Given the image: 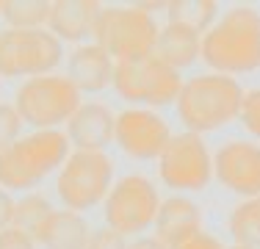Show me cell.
<instances>
[{
    "instance_id": "2e32d148",
    "label": "cell",
    "mask_w": 260,
    "mask_h": 249,
    "mask_svg": "<svg viewBox=\"0 0 260 249\" xmlns=\"http://www.w3.org/2000/svg\"><path fill=\"white\" fill-rule=\"evenodd\" d=\"M202 230V208L191 197L175 194L169 199H160V208L152 224V235L166 246L180 244L183 238Z\"/></svg>"
},
{
    "instance_id": "5bb4252c",
    "label": "cell",
    "mask_w": 260,
    "mask_h": 249,
    "mask_svg": "<svg viewBox=\"0 0 260 249\" xmlns=\"http://www.w3.org/2000/svg\"><path fill=\"white\" fill-rule=\"evenodd\" d=\"M114 70H116V61L100 45L86 42V45H78L67 55L64 75L75 83L80 95H100L108 86H114Z\"/></svg>"
},
{
    "instance_id": "30bf717a",
    "label": "cell",
    "mask_w": 260,
    "mask_h": 249,
    "mask_svg": "<svg viewBox=\"0 0 260 249\" xmlns=\"http://www.w3.org/2000/svg\"><path fill=\"white\" fill-rule=\"evenodd\" d=\"M158 174L164 185L175 191H202L213 180V155L202 136L175 133L158 158Z\"/></svg>"
},
{
    "instance_id": "f1b7e54d",
    "label": "cell",
    "mask_w": 260,
    "mask_h": 249,
    "mask_svg": "<svg viewBox=\"0 0 260 249\" xmlns=\"http://www.w3.org/2000/svg\"><path fill=\"white\" fill-rule=\"evenodd\" d=\"M127 249H169V246L160 244L155 235H136L133 241H127Z\"/></svg>"
},
{
    "instance_id": "44dd1931",
    "label": "cell",
    "mask_w": 260,
    "mask_h": 249,
    "mask_svg": "<svg viewBox=\"0 0 260 249\" xmlns=\"http://www.w3.org/2000/svg\"><path fill=\"white\" fill-rule=\"evenodd\" d=\"M6 28H20V30H36L47 28L50 17V0H6L0 6Z\"/></svg>"
},
{
    "instance_id": "ba28073f",
    "label": "cell",
    "mask_w": 260,
    "mask_h": 249,
    "mask_svg": "<svg viewBox=\"0 0 260 249\" xmlns=\"http://www.w3.org/2000/svg\"><path fill=\"white\" fill-rule=\"evenodd\" d=\"M64 61V45L47 28H0V78H39Z\"/></svg>"
},
{
    "instance_id": "83f0119b",
    "label": "cell",
    "mask_w": 260,
    "mask_h": 249,
    "mask_svg": "<svg viewBox=\"0 0 260 249\" xmlns=\"http://www.w3.org/2000/svg\"><path fill=\"white\" fill-rule=\"evenodd\" d=\"M11 219H14V197L11 191L0 189V230L11 227Z\"/></svg>"
},
{
    "instance_id": "8fae6325",
    "label": "cell",
    "mask_w": 260,
    "mask_h": 249,
    "mask_svg": "<svg viewBox=\"0 0 260 249\" xmlns=\"http://www.w3.org/2000/svg\"><path fill=\"white\" fill-rule=\"evenodd\" d=\"M172 136L169 122L152 108H125L116 114L114 141L133 161H158Z\"/></svg>"
},
{
    "instance_id": "484cf974",
    "label": "cell",
    "mask_w": 260,
    "mask_h": 249,
    "mask_svg": "<svg viewBox=\"0 0 260 249\" xmlns=\"http://www.w3.org/2000/svg\"><path fill=\"white\" fill-rule=\"evenodd\" d=\"M0 249H36V238L17 227L0 230Z\"/></svg>"
},
{
    "instance_id": "f546056e",
    "label": "cell",
    "mask_w": 260,
    "mask_h": 249,
    "mask_svg": "<svg viewBox=\"0 0 260 249\" xmlns=\"http://www.w3.org/2000/svg\"><path fill=\"white\" fill-rule=\"evenodd\" d=\"M224 249H246V246H235V244H233V246H224Z\"/></svg>"
},
{
    "instance_id": "7a4b0ae2",
    "label": "cell",
    "mask_w": 260,
    "mask_h": 249,
    "mask_svg": "<svg viewBox=\"0 0 260 249\" xmlns=\"http://www.w3.org/2000/svg\"><path fill=\"white\" fill-rule=\"evenodd\" d=\"M72 144L64 130H30L14 144L0 149V189L34 191L45 177L58 172L70 158Z\"/></svg>"
},
{
    "instance_id": "4dcf8cb0",
    "label": "cell",
    "mask_w": 260,
    "mask_h": 249,
    "mask_svg": "<svg viewBox=\"0 0 260 249\" xmlns=\"http://www.w3.org/2000/svg\"><path fill=\"white\" fill-rule=\"evenodd\" d=\"M0 6H3V3H0Z\"/></svg>"
},
{
    "instance_id": "ac0fdd59",
    "label": "cell",
    "mask_w": 260,
    "mask_h": 249,
    "mask_svg": "<svg viewBox=\"0 0 260 249\" xmlns=\"http://www.w3.org/2000/svg\"><path fill=\"white\" fill-rule=\"evenodd\" d=\"M89 235H91V227L83 213L61 208V210H53L47 216V222L39 227L36 244H42L45 249H86Z\"/></svg>"
},
{
    "instance_id": "6da1fadb",
    "label": "cell",
    "mask_w": 260,
    "mask_h": 249,
    "mask_svg": "<svg viewBox=\"0 0 260 249\" xmlns=\"http://www.w3.org/2000/svg\"><path fill=\"white\" fill-rule=\"evenodd\" d=\"M202 61L210 72L230 78L260 70V11L255 6H230L210 25L202 34Z\"/></svg>"
},
{
    "instance_id": "3957f363",
    "label": "cell",
    "mask_w": 260,
    "mask_h": 249,
    "mask_svg": "<svg viewBox=\"0 0 260 249\" xmlns=\"http://www.w3.org/2000/svg\"><path fill=\"white\" fill-rule=\"evenodd\" d=\"M244 89L230 75L200 72L183 80L180 97H177V116L188 133H213L238 119Z\"/></svg>"
},
{
    "instance_id": "9a60e30c",
    "label": "cell",
    "mask_w": 260,
    "mask_h": 249,
    "mask_svg": "<svg viewBox=\"0 0 260 249\" xmlns=\"http://www.w3.org/2000/svg\"><path fill=\"white\" fill-rule=\"evenodd\" d=\"M103 3L94 0H53L50 17H47V30L64 45H80L83 39L94 36V25L100 17Z\"/></svg>"
},
{
    "instance_id": "4316f807",
    "label": "cell",
    "mask_w": 260,
    "mask_h": 249,
    "mask_svg": "<svg viewBox=\"0 0 260 249\" xmlns=\"http://www.w3.org/2000/svg\"><path fill=\"white\" fill-rule=\"evenodd\" d=\"M169 249H224V244H221L216 235L200 230V233L188 235V238H183L180 244H175V246H169Z\"/></svg>"
},
{
    "instance_id": "277c9868",
    "label": "cell",
    "mask_w": 260,
    "mask_h": 249,
    "mask_svg": "<svg viewBox=\"0 0 260 249\" xmlns=\"http://www.w3.org/2000/svg\"><path fill=\"white\" fill-rule=\"evenodd\" d=\"M150 3L127 6H103L94 25V45H100L114 61L136 58L152 53L160 25L152 14Z\"/></svg>"
},
{
    "instance_id": "cb8c5ba5",
    "label": "cell",
    "mask_w": 260,
    "mask_h": 249,
    "mask_svg": "<svg viewBox=\"0 0 260 249\" xmlns=\"http://www.w3.org/2000/svg\"><path fill=\"white\" fill-rule=\"evenodd\" d=\"M22 136V119L17 114L14 103H0V149L14 144Z\"/></svg>"
},
{
    "instance_id": "7c38bea8",
    "label": "cell",
    "mask_w": 260,
    "mask_h": 249,
    "mask_svg": "<svg viewBox=\"0 0 260 249\" xmlns=\"http://www.w3.org/2000/svg\"><path fill=\"white\" fill-rule=\"evenodd\" d=\"M213 177L244 199L260 197V144L249 139L224 141L213 155Z\"/></svg>"
},
{
    "instance_id": "4fadbf2b",
    "label": "cell",
    "mask_w": 260,
    "mask_h": 249,
    "mask_svg": "<svg viewBox=\"0 0 260 249\" xmlns=\"http://www.w3.org/2000/svg\"><path fill=\"white\" fill-rule=\"evenodd\" d=\"M114 128H116V114L105 103L89 100L80 103L78 111L67 122V139L72 149L80 152H105V147L114 141Z\"/></svg>"
},
{
    "instance_id": "d4e9b609",
    "label": "cell",
    "mask_w": 260,
    "mask_h": 249,
    "mask_svg": "<svg viewBox=\"0 0 260 249\" xmlns=\"http://www.w3.org/2000/svg\"><path fill=\"white\" fill-rule=\"evenodd\" d=\"M86 249H127V238L111 227H100V230H91Z\"/></svg>"
},
{
    "instance_id": "e0dca14e",
    "label": "cell",
    "mask_w": 260,
    "mask_h": 249,
    "mask_svg": "<svg viewBox=\"0 0 260 249\" xmlns=\"http://www.w3.org/2000/svg\"><path fill=\"white\" fill-rule=\"evenodd\" d=\"M152 55L160 58L166 67L172 70H188L197 61L202 58V36L194 34L188 28H180V25H160L155 47H152Z\"/></svg>"
},
{
    "instance_id": "8992f818",
    "label": "cell",
    "mask_w": 260,
    "mask_h": 249,
    "mask_svg": "<svg viewBox=\"0 0 260 249\" xmlns=\"http://www.w3.org/2000/svg\"><path fill=\"white\" fill-rule=\"evenodd\" d=\"M183 89V78L177 70L166 67L152 53L136 58L116 61L114 70V91L127 100L130 108H160L177 103Z\"/></svg>"
},
{
    "instance_id": "5b68a950",
    "label": "cell",
    "mask_w": 260,
    "mask_h": 249,
    "mask_svg": "<svg viewBox=\"0 0 260 249\" xmlns=\"http://www.w3.org/2000/svg\"><path fill=\"white\" fill-rule=\"evenodd\" d=\"M80 103H83V95L61 72L28 78L14 95V108L22 124L34 130H58L61 124L70 122Z\"/></svg>"
},
{
    "instance_id": "9c48e42d",
    "label": "cell",
    "mask_w": 260,
    "mask_h": 249,
    "mask_svg": "<svg viewBox=\"0 0 260 249\" xmlns=\"http://www.w3.org/2000/svg\"><path fill=\"white\" fill-rule=\"evenodd\" d=\"M160 208V194L150 177L144 174H125L111 185L103 202L105 227L122 233L125 238L152 230Z\"/></svg>"
},
{
    "instance_id": "52a82bcc",
    "label": "cell",
    "mask_w": 260,
    "mask_h": 249,
    "mask_svg": "<svg viewBox=\"0 0 260 249\" xmlns=\"http://www.w3.org/2000/svg\"><path fill=\"white\" fill-rule=\"evenodd\" d=\"M111 185H114V161L108 158V152L72 149L64 166L58 169L55 194L67 210L83 213V210H91L105 202Z\"/></svg>"
},
{
    "instance_id": "ffe728a7",
    "label": "cell",
    "mask_w": 260,
    "mask_h": 249,
    "mask_svg": "<svg viewBox=\"0 0 260 249\" xmlns=\"http://www.w3.org/2000/svg\"><path fill=\"white\" fill-rule=\"evenodd\" d=\"M227 230L235 246L260 249V197L241 199L227 219Z\"/></svg>"
},
{
    "instance_id": "7402d4cb",
    "label": "cell",
    "mask_w": 260,
    "mask_h": 249,
    "mask_svg": "<svg viewBox=\"0 0 260 249\" xmlns=\"http://www.w3.org/2000/svg\"><path fill=\"white\" fill-rule=\"evenodd\" d=\"M53 205L45 194H36V191H28L20 199H14V219H11V227L22 230V233L34 235L39 233V227L47 222V216L53 213Z\"/></svg>"
},
{
    "instance_id": "d6986e66",
    "label": "cell",
    "mask_w": 260,
    "mask_h": 249,
    "mask_svg": "<svg viewBox=\"0 0 260 249\" xmlns=\"http://www.w3.org/2000/svg\"><path fill=\"white\" fill-rule=\"evenodd\" d=\"M219 20V3L213 0H175L166 3V22L188 28L194 34H205Z\"/></svg>"
},
{
    "instance_id": "603a6c76",
    "label": "cell",
    "mask_w": 260,
    "mask_h": 249,
    "mask_svg": "<svg viewBox=\"0 0 260 249\" xmlns=\"http://www.w3.org/2000/svg\"><path fill=\"white\" fill-rule=\"evenodd\" d=\"M241 124L249 136H255L260 141V89H249L244 91V100H241V114H238Z\"/></svg>"
}]
</instances>
